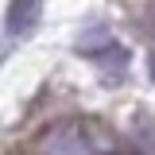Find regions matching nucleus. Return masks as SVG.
Returning a JSON list of instances; mask_svg holds the SVG:
<instances>
[{
	"label": "nucleus",
	"instance_id": "f03ea898",
	"mask_svg": "<svg viewBox=\"0 0 155 155\" xmlns=\"http://www.w3.org/2000/svg\"><path fill=\"white\" fill-rule=\"evenodd\" d=\"M105 147V136L89 124H54L43 136L39 155H97Z\"/></svg>",
	"mask_w": 155,
	"mask_h": 155
},
{
	"label": "nucleus",
	"instance_id": "f257e3e1",
	"mask_svg": "<svg viewBox=\"0 0 155 155\" xmlns=\"http://www.w3.org/2000/svg\"><path fill=\"white\" fill-rule=\"evenodd\" d=\"M78 54L89 58L109 81L128 74V51H124V43H120L109 27H85V31L78 35Z\"/></svg>",
	"mask_w": 155,
	"mask_h": 155
},
{
	"label": "nucleus",
	"instance_id": "7ed1b4c3",
	"mask_svg": "<svg viewBox=\"0 0 155 155\" xmlns=\"http://www.w3.org/2000/svg\"><path fill=\"white\" fill-rule=\"evenodd\" d=\"M43 12V0H12L8 4V16H4V51H12L19 39H27L39 23Z\"/></svg>",
	"mask_w": 155,
	"mask_h": 155
},
{
	"label": "nucleus",
	"instance_id": "20e7f679",
	"mask_svg": "<svg viewBox=\"0 0 155 155\" xmlns=\"http://www.w3.org/2000/svg\"><path fill=\"white\" fill-rule=\"evenodd\" d=\"M151 81H155V58H151Z\"/></svg>",
	"mask_w": 155,
	"mask_h": 155
}]
</instances>
